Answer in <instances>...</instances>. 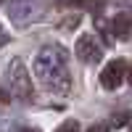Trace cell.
<instances>
[{"label":"cell","instance_id":"obj_1","mask_svg":"<svg viewBox=\"0 0 132 132\" xmlns=\"http://www.w3.org/2000/svg\"><path fill=\"white\" fill-rule=\"evenodd\" d=\"M35 74L40 85L50 93H69L71 74L66 63V50L61 45H48L35 56Z\"/></svg>","mask_w":132,"mask_h":132},{"label":"cell","instance_id":"obj_2","mask_svg":"<svg viewBox=\"0 0 132 132\" xmlns=\"http://www.w3.org/2000/svg\"><path fill=\"white\" fill-rule=\"evenodd\" d=\"M5 79H8V90L19 95V98H29L32 95V82H29V74L24 69V63L19 58H13L8 63V71H5Z\"/></svg>","mask_w":132,"mask_h":132},{"label":"cell","instance_id":"obj_3","mask_svg":"<svg viewBox=\"0 0 132 132\" xmlns=\"http://www.w3.org/2000/svg\"><path fill=\"white\" fill-rule=\"evenodd\" d=\"M124 74H127V61L124 58H114V61H108L106 69L101 71V85L106 90H116V87L122 85Z\"/></svg>","mask_w":132,"mask_h":132},{"label":"cell","instance_id":"obj_4","mask_svg":"<svg viewBox=\"0 0 132 132\" xmlns=\"http://www.w3.org/2000/svg\"><path fill=\"white\" fill-rule=\"evenodd\" d=\"M101 56H103V45L93 35H82L79 40H77V58L79 61L95 63V61H101Z\"/></svg>","mask_w":132,"mask_h":132},{"label":"cell","instance_id":"obj_5","mask_svg":"<svg viewBox=\"0 0 132 132\" xmlns=\"http://www.w3.org/2000/svg\"><path fill=\"white\" fill-rule=\"evenodd\" d=\"M111 32H114V37L124 40L129 32H132V16L129 13H116L114 21H111Z\"/></svg>","mask_w":132,"mask_h":132},{"label":"cell","instance_id":"obj_6","mask_svg":"<svg viewBox=\"0 0 132 132\" xmlns=\"http://www.w3.org/2000/svg\"><path fill=\"white\" fill-rule=\"evenodd\" d=\"M71 3H77L79 8H85V11H93V13H98L108 0H71Z\"/></svg>","mask_w":132,"mask_h":132},{"label":"cell","instance_id":"obj_7","mask_svg":"<svg viewBox=\"0 0 132 132\" xmlns=\"http://www.w3.org/2000/svg\"><path fill=\"white\" fill-rule=\"evenodd\" d=\"M56 132H79V124H77L74 119H66V122H63V124H61Z\"/></svg>","mask_w":132,"mask_h":132},{"label":"cell","instance_id":"obj_8","mask_svg":"<svg viewBox=\"0 0 132 132\" xmlns=\"http://www.w3.org/2000/svg\"><path fill=\"white\" fill-rule=\"evenodd\" d=\"M87 132H108L106 124H93V127H87Z\"/></svg>","mask_w":132,"mask_h":132},{"label":"cell","instance_id":"obj_9","mask_svg":"<svg viewBox=\"0 0 132 132\" xmlns=\"http://www.w3.org/2000/svg\"><path fill=\"white\" fill-rule=\"evenodd\" d=\"M77 21H79L77 16H69V19H66V29H74V27H77Z\"/></svg>","mask_w":132,"mask_h":132},{"label":"cell","instance_id":"obj_10","mask_svg":"<svg viewBox=\"0 0 132 132\" xmlns=\"http://www.w3.org/2000/svg\"><path fill=\"white\" fill-rule=\"evenodd\" d=\"M21 132H40V129H35V127H27V129H21Z\"/></svg>","mask_w":132,"mask_h":132}]
</instances>
